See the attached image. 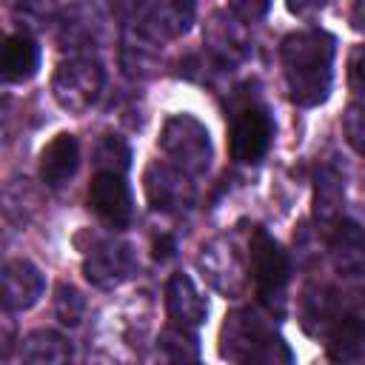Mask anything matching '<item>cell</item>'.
<instances>
[{"mask_svg": "<svg viewBox=\"0 0 365 365\" xmlns=\"http://www.w3.org/2000/svg\"><path fill=\"white\" fill-rule=\"evenodd\" d=\"M336 43L322 29L294 31L279 46V63L288 97L297 106H319L331 94Z\"/></svg>", "mask_w": 365, "mask_h": 365, "instance_id": "6da1fadb", "label": "cell"}, {"mask_svg": "<svg viewBox=\"0 0 365 365\" xmlns=\"http://www.w3.org/2000/svg\"><path fill=\"white\" fill-rule=\"evenodd\" d=\"M220 354L234 362H277V359H291V351L285 342L268 328L262 317L254 311H234L222 322L220 334Z\"/></svg>", "mask_w": 365, "mask_h": 365, "instance_id": "7a4b0ae2", "label": "cell"}, {"mask_svg": "<svg viewBox=\"0 0 365 365\" xmlns=\"http://www.w3.org/2000/svg\"><path fill=\"white\" fill-rule=\"evenodd\" d=\"M248 268L257 285V294L262 299V305L268 311L282 314L285 308V288H288V257L279 248V242L265 231V228H254L251 240H248Z\"/></svg>", "mask_w": 365, "mask_h": 365, "instance_id": "3957f363", "label": "cell"}, {"mask_svg": "<svg viewBox=\"0 0 365 365\" xmlns=\"http://www.w3.org/2000/svg\"><path fill=\"white\" fill-rule=\"evenodd\" d=\"M160 151L177 168L194 174H205L211 165V137L208 128L191 114H171L160 131Z\"/></svg>", "mask_w": 365, "mask_h": 365, "instance_id": "277c9868", "label": "cell"}, {"mask_svg": "<svg viewBox=\"0 0 365 365\" xmlns=\"http://www.w3.org/2000/svg\"><path fill=\"white\" fill-rule=\"evenodd\" d=\"M100 91H103V66L88 54L63 60L51 77V94L57 106L71 114L88 111L97 103Z\"/></svg>", "mask_w": 365, "mask_h": 365, "instance_id": "5b68a950", "label": "cell"}, {"mask_svg": "<svg viewBox=\"0 0 365 365\" xmlns=\"http://www.w3.org/2000/svg\"><path fill=\"white\" fill-rule=\"evenodd\" d=\"M143 188L154 211L163 214H180L188 211L197 200V188L191 182V174L177 168L174 163H151L143 174Z\"/></svg>", "mask_w": 365, "mask_h": 365, "instance_id": "8992f818", "label": "cell"}, {"mask_svg": "<svg viewBox=\"0 0 365 365\" xmlns=\"http://www.w3.org/2000/svg\"><path fill=\"white\" fill-rule=\"evenodd\" d=\"M197 265L211 288H217L225 297H237L245 288V259L240 248L228 237H217L208 245H202Z\"/></svg>", "mask_w": 365, "mask_h": 365, "instance_id": "52a82bcc", "label": "cell"}, {"mask_svg": "<svg viewBox=\"0 0 365 365\" xmlns=\"http://www.w3.org/2000/svg\"><path fill=\"white\" fill-rule=\"evenodd\" d=\"M274 140V123L265 108L248 106L231 123V157L242 165L259 163Z\"/></svg>", "mask_w": 365, "mask_h": 365, "instance_id": "ba28073f", "label": "cell"}, {"mask_svg": "<svg viewBox=\"0 0 365 365\" xmlns=\"http://www.w3.org/2000/svg\"><path fill=\"white\" fill-rule=\"evenodd\" d=\"M88 205L91 211L108 225V228H125L134 214L131 191L123 180V174L114 171H97L88 185Z\"/></svg>", "mask_w": 365, "mask_h": 365, "instance_id": "9c48e42d", "label": "cell"}, {"mask_svg": "<svg viewBox=\"0 0 365 365\" xmlns=\"http://www.w3.org/2000/svg\"><path fill=\"white\" fill-rule=\"evenodd\" d=\"M134 271V254L120 240H100L83 257V274L97 288H114Z\"/></svg>", "mask_w": 365, "mask_h": 365, "instance_id": "30bf717a", "label": "cell"}, {"mask_svg": "<svg viewBox=\"0 0 365 365\" xmlns=\"http://www.w3.org/2000/svg\"><path fill=\"white\" fill-rule=\"evenodd\" d=\"M202 43H205L208 54H211L220 66H237V63L245 60V54H248V34H245L242 20H240L237 14L214 11L211 20L205 23Z\"/></svg>", "mask_w": 365, "mask_h": 365, "instance_id": "8fae6325", "label": "cell"}, {"mask_svg": "<svg viewBox=\"0 0 365 365\" xmlns=\"http://www.w3.org/2000/svg\"><path fill=\"white\" fill-rule=\"evenodd\" d=\"M46 291L43 271L29 259H9L3 265V302L11 311L31 308Z\"/></svg>", "mask_w": 365, "mask_h": 365, "instance_id": "7c38bea8", "label": "cell"}, {"mask_svg": "<svg viewBox=\"0 0 365 365\" xmlns=\"http://www.w3.org/2000/svg\"><path fill=\"white\" fill-rule=\"evenodd\" d=\"M165 311L171 317V325H180V328H188V331H197L208 317L205 299L200 297L197 285L185 274H174L168 279V285H165Z\"/></svg>", "mask_w": 365, "mask_h": 365, "instance_id": "4fadbf2b", "label": "cell"}, {"mask_svg": "<svg viewBox=\"0 0 365 365\" xmlns=\"http://www.w3.org/2000/svg\"><path fill=\"white\" fill-rule=\"evenodd\" d=\"M328 254L339 274H365V231L351 220H336L328 240Z\"/></svg>", "mask_w": 365, "mask_h": 365, "instance_id": "5bb4252c", "label": "cell"}, {"mask_svg": "<svg viewBox=\"0 0 365 365\" xmlns=\"http://www.w3.org/2000/svg\"><path fill=\"white\" fill-rule=\"evenodd\" d=\"M80 165V143L74 134H57L40 151V180L48 188L66 185Z\"/></svg>", "mask_w": 365, "mask_h": 365, "instance_id": "9a60e30c", "label": "cell"}, {"mask_svg": "<svg viewBox=\"0 0 365 365\" xmlns=\"http://www.w3.org/2000/svg\"><path fill=\"white\" fill-rule=\"evenodd\" d=\"M140 14L168 40V37L185 34L191 29V23L197 17V6H194V0H148Z\"/></svg>", "mask_w": 365, "mask_h": 365, "instance_id": "2e32d148", "label": "cell"}, {"mask_svg": "<svg viewBox=\"0 0 365 365\" xmlns=\"http://www.w3.org/2000/svg\"><path fill=\"white\" fill-rule=\"evenodd\" d=\"M37 66H40V48H37V43L31 40V34L17 31V34L6 37L0 68H3V77H6L9 83H23V80L34 77Z\"/></svg>", "mask_w": 365, "mask_h": 365, "instance_id": "e0dca14e", "label": "cell"}, {"mask_svg": "<svg viewBox=\"0 0 365 365\" xmlns=\"http://www.w3.org/2000/svg\"><path fill=\"white\" fill-rule=\"evenodd\" d=\"M71 356V342L57 331H34L20 342V362L26 365H60Z\"/></svg>", "mask_w": 365, "mask_h": 365, "instance_id": "ac0fdd59", "label": "cell"}, {"mask_svg": "<svg viewBox=\"0 0 365 365\" xmlns=\"http://www.w3.org/2000/svg\"><path fill=\"white\" fill-rule=\"evenodd\" d=\"M342 200H345V185L339 171L331 165L319 168L314 180V217L325 225H334L342 214Z\"/></svg>", "mask_w": 365, "mask_h": 365, "instance_id": "d6986e66", "label": "cell"}, {"mask_svg": "<svg viewBox=\"0 0 365 365\" xmlns=\"http://www.w3.org/2000/svg\"><path fill=\"white\" fill-rule=\"evenodd\" d=\"M11 14L26 34H40L60 20V0H17Z\"/></svg>", "mask_w": 365, "mask_h": 365, "instance_id": "ffe728a7", "label": "cell"}, {"mask_svg": "<svg viewBox=\"0 0 365 365\" xmlns=\"http://www.w3.org/2000/svg\"><path fill=\"white\" fill-rule=\"evenodd\" d=\"M94 165H97V171L125 174L128 165H131V151L120 137L106 134V137H100V143L94 148Z\"/></svg>", "mask_w": 365, "mask_h": 365, "instance_id": "44dd1931", "label": "cell"}, {"mask_svg": "<svg viewBox=\"0 0 365 365\" xmlns=\"http://www.w3.org/2000/svg\"><path fill=\"white\" fill-rule=\"evenodd\" d=\"M157 348H160V354L165 356V359H197V336H194V331H188V328H180V325H171V328H165L163 331V336H160V342H157Z\"/></svg>", "mask_w": 365, "mask_h": 365, "instance_id": "7402d4cb", "label": "cell"}, {"mask_svg": "<svg viewBox=\"0 0 365 365\" xmlns=\"http://www.w3.org/2000/svg\"><path fill=\"white\" fill-rule=\"evenodd\" d=\"M54 314H57V319H60L63 325H68V328L80 325L83 317H86V299H83V294H80L74 285L60 282V285H57V297H54Z\"/></svg>", "mask_w": 365, "mask_h": 365, "instance_id": "603a6c76", "label": "cell"}, {"mask_svg": "<svg viewBox=\"0 0 365 365\" xmlns=\"http://www.w3.org/2000/svg\"><path fill=\"white\" fill-rule=\"evenodd\" d=\"M342 128H345V137H348L351 148L365 157V100H362V103H354V106L345 111Z\"/></svg>", "mask_w": 365, "mask_h": 365, "instance_id": "cb8c5ba5", "label": "cell"}, {"mask_svg": "<svg viewBox=\"0 0 365 365\" xmlns=\"http://www.w3.org/2000/svg\"><path fill=\"white\" fill-rule=\"evenodd\" d=\"M228 6H231V14H237L242 23H254L268 11L271 0H228Z\"/></svg>", "mask_w": 365, "mask_h": 365, "instance_id": "d4e9b609", "label": "cell"}, {"mask_svg": "<svg viewBox=\"0 0 365 365\" xmlns=\"http://www.w3.org/2000/svg\"><path fill=\"white\" fill-rule=\"evenodd\" d=\"M351 86H354V91L365 94V46H359L351 54Z\"/></svg>", "mask_w": 365, "mask_h": 365, "instance_id": "484cf974", "label": "cell"}, {"mask_svg": "<svg viewBox=\"0 0 365 365\" xmlns=\"http://www.w3.org/2000/svg\"><path fill=\"white\" fill-rule=\"evenodd\" d=\"M328 3H331V0H285L288 11L297 14V17H311V14H317L319 9H325Z\"/></svg>", "mask_w": 365, "mask_h": 365, "instance_id": "4316f807", "label": "cell"}, {"mask_svg": "<svg viewBox=\"0 0 365 365\" xmlns=\"http://www.w3.org/2000/svg\"><path fill=\"white\" fill-rule=\"evenodd\" d=\"M351 26L356 31H365V0H356V6L351 11Z\"/></svg>", "mask_w": 365, "mask_h": 365, "instance_id": "83f0119b", "label": "cell"}]
</instances>
